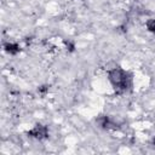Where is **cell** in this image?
<instances>
[{
    "mask_svg": "<svg viewBox=\"0 0 155 155\" xmlns=\"http://www.w3.org/2000/svg\"><path fill=\"white\" fill-rule=\"evenodd\" d=\"M109 80H110L113 87L117 91H126L131 85V79H130L128 74L120 68L113 69L109 73Z\"/></svg>",
    "mask_w": 155,
    "mask_h": 155,
    "instance_id": "1",
    "label": "cell"
},
{
    "mask_svg": "<svg viewBox=\"0 0 155 155\" xmlns=\"http://www.w3.org/2000/svg\"><path fill=\"white\" fill-rule=\"evenodd\" d=\"M29 134H30L31 137H34V138L42 139V138H46V137H47V134H48V130H47V127H45V126L36 125V126L29 132Z\"/></svg>",
    "mask_w": 155,
    "mask_h": 155,
    "instance_id": "2",
    "label": "cell"
},
{
    "mask_svg": "<svg viewBox=\"0 0 155 155\" xmlns=\"http://www.w3.org/2000/svg\"><path fill=\"white\" fill-rule=\"evenodd\" d=\"M5 47H6V51L10 52V53H16V52L19 51L18 45H15V44H7Z\"/></svg>",
    "mask_w": 155,
    "mask_h": 155,
    "instance_id": "3",
    "label": "cell"
},
{
    "mask_svg": "<svg viewBox=\"0 0 155 155\" xmlns=\"http://www.w3.org/2000/svg\"><path fill=\"white\" fill-rule=\"evenodd\" d=\"M147 27H148V29H149L151 33L155 34V19H150V21L147 23Z\"/></svg>",
    "mask_w": 155,
    "mask_h": 155,
    "instance_id": "4",
    "label": "cell"
},
{
    "mask_svg": "<svg viewBox=\"0 0 155 155\" xmlns=\"http://www.w3.org/2000/svg\"><path fill=\"white\" fill-rule=\"evenodd\" d=\"M153 143H154V145H155V138H154V140H153Z\"/></svg>",
    "mask_w": 155,
    "mask_h": 155,
    "instance_id": "5",
    "label": "cell"
}]
</instances>
